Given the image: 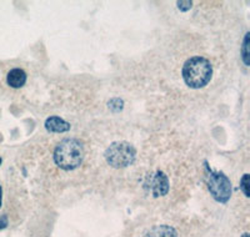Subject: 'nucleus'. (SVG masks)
<instances>
[{
  "label": "nucleus",
  "mask_w": 250,
  "mask_h": 237,
  "mask_svg": "<svg viewBox=\"0 0 250 237\" xmlns=\"http://www.w3.org/2000/svg\"><path fill=\"white\" fill-rule=\"evenodd\" d=\"M45 129L50 133H65V131L70 130V124L58 116H51V118H46Z\"/></svg>",
  "instance_id": "nucleus-6"
},
{
  "label": "nucleus",
  "mask_w": 250,
  "mask_h": 237,
  "mask_svg": "<svg viewBox=\"0 0 250 237\" xmlns=\"http://www.w3.org/2000/svg\"><path fill=\"white\" fill-rule=\"evenodd\" d=\"M178 6H179L180 10L187 12V10L191 8V1H178Z\"/></svg>",
  "instance_id": "nucleus-12"
},
{
  "label": "nucleus",
  "mask_w": 250,
  "mask_h": 237,
  "mask_svg": "<svg viewBox=\"0 0 250 237\" xmlns=\"http://www.w3.org/2000/svg\"><path fill=\"white\" fill-rule=\"evenodd\" d=\"M242 57H243V61H244L245 65H249V33L245 34L244 38V42H243V48H242Z\"/></svg>",
  "instance_id": "nucleus-9"
},
{
  "label": "nucleus",
  "mask_w": 250,
  "mask_h": 237,
  "mask_svg": "<svg viewBox=\"0 0 250 237\" xmlns=\"http://www.w3.org/2000/svg\"><path fill=\"white\" fill-rule=\"evenodd\" d=\"M137 151L131 144L126 141L113 142L105 151V158L110 166L115 169L126 167L135 160Z\"/></svg>",
  "instance_id": "nucleus-3"
},
{
  "label": "nucleus",
  "mask_w": 250,
  "mask_h": 237,
  "mask_svg": "<svg viewBox=\"0 0 250 237\" xmlns=\"http://www.w3.org/2000/svg\"><path fill=\"white\" fill-rule=\"evenodd\" d=\"M6 226H8V218H6V216H1L0 217V230L5 229Z\"/></svg>",
  "instance_id": "nucleus-13"
},
{
  "label": "nucleus",
  "mask_w": 250,
  "mask_h": 237,
  "mask_svg": "<svg viewBox=\"0 0 250 237\" xmlns=\"http://www.w3.org/2000/svg\"><path fill=\"white\" fill-rule=\"evenodd\" d=\"M213 68L210 61L203 57H194L187 60L183 66V78L188 86L193 89L204 88L210 81Z\"/></svg>",
  "instance_id": "nucleus-1"
},
{
  "label": "nucleus",
  "mask_w": 250,
  "mask_h": 237,
  "mask_svg": "<svg viewBox=\"0 0 250 237\" xmlns=\"http://www.w3.org/2000/svg\"><path fill=\"white\" fill-rule=\"evenodd\" d=\"M123 105H124L123 100L117 99V98L109 101V107H110L113 111H120L123 109Z\"/></svg>",
  "instance_id": "nucleus-11"
},
{
  "label": "nucleus",
  "mask_w": 250,
  "mask_h": 237,
  "mask_svg": "<svg viewBox=\"0 0 250 237\" xmlns=\"http://www.w3.org/2000/svg\"><path fill=\"white\" fill-rule=\"evenodd\" d=\"M208 189L219 202H227L231 196V184L223 172H215L208 169Z\"/></svg>",
  "instance_id": "nucleus-4"
},
{
  "label": "nucleus",
  "mask_w": 250,
  "mask_h": 237,
  "mask_svg": "<svg viewBox=\"0 0 250 237\" xmlns=\"http://www.w3.org/2000/svg\"><path fill=\"white\" fill-rule=\"evenodd\" d=\"M0 164H1V158H0Z\"/></svg>",
  "instance_id": "nucleus-16"
},
{
  "label": "nucleus",
  "mask_w": 250,
  "mask_h": 237,
  "mask_svg": "<svg viewBox=\"0 0 250 237\" xmlns=\"http://www.w3.org/2000/svg\"><path fill=\"white\" fill-rule=\"evenodd\" d=\"M145 237H178V234L171 226L160 225L155 226L150 231H148Z\"/></svg>",
  "instance_id": "nucleus-8"
},
{
  "label": "nucleus",
  "mask_w": 250,
  "mask_h": 237,
  "mask_svg": "<svg viewBox=\"0 0 250 237\" xmlns=\"http://www.w3.org/2000/svg\"><path fill=\"white\" fill-rule=\"evenodd\" d=\"M240 189L244 192V195L247 196V198H249V175H248V174H245V175L243 176L242 181H240Z\"/></svg>",
  "instance_id": "nucleus-10"
},
{
  "label": "nucleus",
  "mask_w": 250,
  "mask_h": 237,
  "mask_svg": "<svg viewBox=\"0 0 250 237\" xmlns=\"http://www.w3.org/2000/svg\"><path fill=\"white\" fill-rule=\"evenodd\" d=\"M150 190L155 198L167 195L169 190V181L167 175L162 171H156L150 178Z\"/></svg>",
  "instance_id": "nucleus-5"
},
{
  "label": "nucleus",
  "mask_w": 250,
  "mask_h": 237,
  "mask_svg": "<svg viewBox=\"0 0 250 237\" xmlns=\"http://www.w3.org/2000/svg\"><path fill=\"white\" fill-rule=\"evenodd\" d=\"M26 81V74L21 69H13L8 74V84L12 88H21Z\"/></svg>",
  "instance_id": "nucleus-7"
},
{
  "label": "nucleus",
  "mask_w": 250,
  "mask_h": 237,
  "mask_svg": "<svg viewBox=\"0 0 250 237\" xmlns=\"http://www.w3.org/2000/svg\"><path fill=\"white\" fill-rule=\"evenodd\" d=\"M84 158V146L77 138H65L59 142L54 151L55 164L60 169L70 171L80 166Z\"/></svg>",
  "instance_id": "nucleus-2"
},
{
  "label": "nucleus",
  "mask_w": 250,
  "mask_h": 237,
  "mask_svg": "<svg viewBox=\"0 0 250 237\" xmlns=\"http://www.w3.org/2000/svg\"><path fill=\"white\" fill-rule=\"evenodd\" d=\"M0 206H1V187H0Z\"/></svg>",
  "instance_id": "nucleus-14"
},
{
  "label": "nucleus",
  "mask_w": 250,
  "mask_h": 237,
  "mask_svg": "<svg viewBox=\"0 0 250 237\" xmlns=\"http://www.w3.org/2000/svg\"><path fill=\"white\" fill-rule=\"evenodd\" d=\"M242 237H249V234H248V232H245V234L244 235H243V236Z\"/></svg>",
  "instance_id": "nucleus-15"
}]
</instances>
